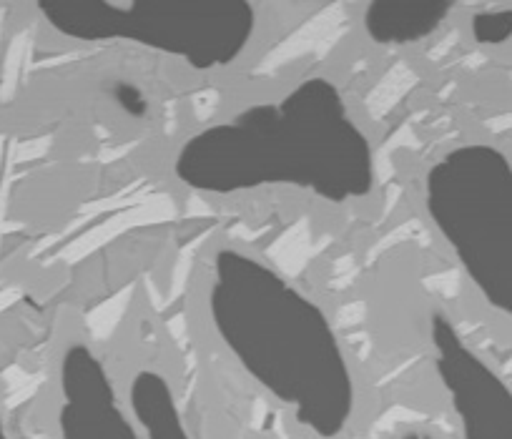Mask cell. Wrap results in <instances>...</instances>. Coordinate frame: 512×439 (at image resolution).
Wrapping results in <instances>:
<instances>
[{"instance_id":"obj_1","label":"cell","mask_w":512,"mask_h":439,"mask_svg":"<svg viewBox=\"0 0 512 439\" xmlns=\"http://www.w3.org/2000/svg\"><path fill=\"white\" fill-rule=\"evenodd\" d=\"M174 174L201 194L294 186L344 204L372 194L374 151L337 83L309 76L282 101L259 103L194 133L176 151Z\"/></svg>"},{"instance_id":"obj_2","label":"cell","mask_w":512,"mask_h":439,"mask_svg":"<svg viewBox=\"0 0 512 439\" xmlns=\"http://www.w3.org/2000/svg\"><path fill=\"white\" fill-rule=\"evenodd\" d=\"M209 312L231 357L289 404L297 422L324 439L342 434L354 412V379L322 307L264 261L221 249Z\"/></svg>"},{"instance_id":"obj_3","label":"cell","mask_w":512,"mask_h":439,"mask_svg":"<svg viewBox=\"0 0 512 439\" xmlns=\"http://www.w3.org/2000/svg\"><path fill=\"white\" fill-rule=\"evenodd\" d=\"M38 8L73 41L139 43L196 71L234 63L256 28L246 0H46Z\"/></svg>"},{"instance_id":"obj_4","label":"cell","mask_w":512,"mask_h":439,"mask_svg":"<svg viewBox=\"0 0 512 439\" xmlns=\"http://www.w3.org/2000/svg\"><path fill=\"white\" fill-rule=\"evenodd\" d=\"M427 214L485 302L512 312V169L490 143H467L427 174Z\"/></svg>"},{"instance_id":"obj_5","label":"cell","mask_w":512,"mask_h":439,"mask_svg":"<svg viewBox=\"0 0 512 439\" xmlns=\"http://www.w3.org/2000/svg\"><path fill=\"white\" fill-rule=\"evenodd\" d=\"M435 367L445 384L465 439H512V399L507 384L472 352L445 312L430 317Z\"/></svg>"},{"instance_id":"obj_6","label":"cell","mask_w":512,"mask_h":439,"mask_svg":"<svg viewBox=\"0 0 512 439\" xmlns=\"http://www.w3.org/2000/svg\"><path fill=\"white\" fill-rule=\"evenodd\" d=\"M63 439H139L121 412L106 367L86 344H71L61 359Z\"/></svg>"},{"instance_id":"obj_7","label":"cell","mask_w":512,"mask_h":439,"mask_svg":"<svg viewBox=\"0 0 512 439\" xmlns=\"http://www.w3.org/2000/svg\"><path fill=\"white\" fill-rule=\"evenodd\" d=\"M450 11V0H374L364 11V28L379 46H407L440 31Z\"/></svg>"},{"instance_id":"obj_8","label":"cell","mask_w":512,"mask_h":439,"mask_svg":"<svg viewBox=\"0 0 512 439\" xmlns=\"http://www.w3.org/2000/svg\"><path fill=\"white\" fill-rule=\"evenodd\" d=\"M131 404L149 439H189L164 374L141 369L131 382Z\"/></svg>"},{"instance_id":"obj_9","label":"cell","mask_w":512,"mask_h":439,"mask_svg":"<svg viewBox=\"0 0 512 439\" xmlns=\"http://www.w3.org/2000/svg\"><path fill=\"white\" fill-rule=\"evenodd\" d=\"M472 33L477 43H487V46L505 43L512 33L510 13H480L472 21Z\"/></svg>"}]
</instances>
